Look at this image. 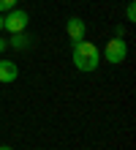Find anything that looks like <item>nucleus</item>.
I'll use <instances>...</instances> for the list:
<instances>
[{
    "label": "nucleus",
    "mask_w": 136,
    "mask_h": 150,
    "mask_svg": "<svg viewBox=\"0 0 136 150\" xmlns=\"http://www.w3.org/2000/svg\"><path fill=\"white\" fill-rule=\"evenodd\" d=\"M104 57H106V63H112V66H120L125 57H128V44H125L123 38H112L106 44V49H104Z\"/></svg>",
    "instance_id": "nucleus-3"
},
{
    "label": "nucleus",
    "mask_w": 136,
    "mask_h": 150,
    "mask_svg": "<svg viewBox=\"0 0 136 150\" xmlns=\"http://www.w3.org/2000/svg\"><path fill=\"white\" fill-rule=\"evenodd\" d=\"M8 47L11 49H30L33 47V36H27V33H11Z\"/></svg>",
    "instance_id": "nucleus-6"
},
{
    "label": "nucleus",
    "mask_w": 136,
    "mask_h": 150,
    "mask_svg": "<svg viewBox=\"0 0 136 150\" xmlns=\"http://www.w3.org/2000/svg\"><path fill=\"white\" fill-rule=\"evenodd\" d=\"M0 150H11V147H8V145H0Z\"/></svg>",
    "instance_id": "nucleus-11"
},
{
    "label": "nucleus",
    "mask_w": 136,
    "mask_h": 150,
    "mask_svg": "<svg viewBox=\"0 0 136 150\" xmlns=\"http://www.w3.org/2000/svg\"><path fill=\"white\" fill-rule=\"evenodd\" d=\"M27 22H30V16L22 8H11V11L3 14V30H8V33H25Z\"/></svg>",
    "instance_id": "nucleus-2"
},
{
    "label": "nucleus",
    "mask_w": 136,
    "mask_h": 150,
    "mask_svg": "<svg viewBox=\"0 0 136 150\" xmlns=\"http://www.w3.org/2000/svg\"><path fill=\"white\" fill-rule=\"evenodd\" d=\"M123 33H125V28H123V25H117V28H114V36H117V38H123Z\"/></svg>",
    "instance_id": "nucleus-9"
},
{
    "label": "nucleus",
    "mask_w": 136,
    "mask_h": 150,
    "mask_svg": "<svg viewBox=\"0 0 136 150\" xmlns=\"http://www.w3.org/2000/svg\"><path fill=\"white\" fill-rule=\"evenodd\" d=\"M6 49H8V41H6V38H0V55H3Z\"/></svg>",
    "instance_id": "nucleus-10"
},
{
    "label": "nucleus",
    "mask_w": 136,
    "mask_h": 150,
    "mask_svg": "<svg viewBox=\"0 0 136 150\" xmlns=\"http://www.w3.org/2000/svg\"><path fill=\"white\" fill-rule=\"evenodd\" d=\"M125 19H128V22H136V3H133V0L125 6Z\"/></svg>",
    "instance_id": "nucleus-7"
},
{
    "label": "nucleus",
    "mask_w": 136,
    "mask_h": 150,
    "mask_svg": "<svg viewBox=\"0 0 136 150\" xmlns=\"http://www.w3.org/2000/svg\"><path fill=\"white\" fill-rule=\"evenodd\" d=\"M16 76H19L16 63H11V60H0V82H3V85H11Z\"/></svg>",
    "instance_id": "nucleus-5"
},
{
    "label": "nucleus",
    "mask_w": 136,
    "mask_h": 150,
    "mask_svg": "<svg viewBox=\"0 0 136 150\" xmlns=\"http://www.w3.org/2000/svg\"><path fill=\"white\" fill-rule=\"evenodd\" d=\"M19 3V0H0V14H6V11H11V8Z\"/></svg>",
    "instance_id": "nucleus-8"
},
{
    "label": "nucleus",
    "mask_w": 136,
    "mask_h": 150,
    "mask_svg": "<svg viewBox=\"0 0 136 150\" xmlns=\"http://www.w3.org/2000/svg\"><path fill=\"white\" fill-rule=\"evenodd\" d=\"M71 60H74L76 71L90 74V71H95V68H98L101 55H98V47H95V44H90V41L82 38V41H74V44H71Z\"/></svg>",
    "instance_id": "nucleus-1"
},
{
    "label": "nucleus",
    "mask_w": 136,
    "mask_h": 150,
    "mask_svg": "<svg viewBox=\"0 0 136 150\" xmlns=\"http://www.w3.org/2000/svg\"><path fill=\"white\" fill-rule=\"evenodd\" d=\"M0 30H3V14H0Z\"/></svg>",
    "instance_id": "nucleus-12"
},
{
    "label": "nucleus",
    "mask_w": 136,
    "mask_h": 150,
    "mask_svg": "<svg viewBox=\"0 0 136 150\" xmlns=\"http://www.w3.org/2000/svg\"><path fill=\"white\" fill-rule=\"evenodd\" d=\"M66 30H68V38H71V44H74V41H82V38H85L87 25H85V19H79V16H71V19L66 22Z\"/></svg>",
    "instance_id": "nucleus-4"
}]
</instances>
